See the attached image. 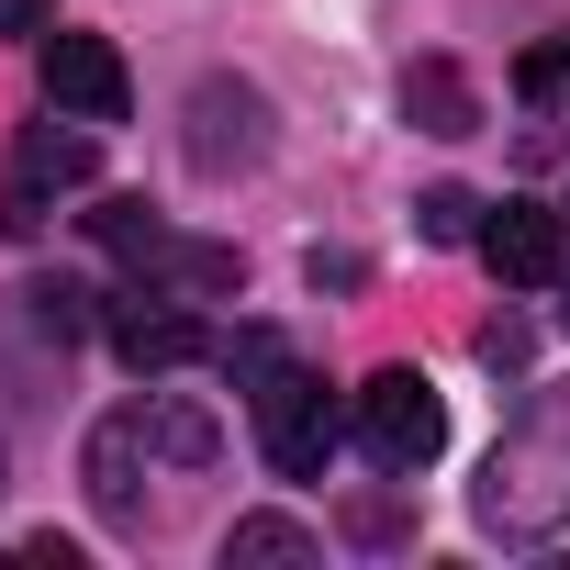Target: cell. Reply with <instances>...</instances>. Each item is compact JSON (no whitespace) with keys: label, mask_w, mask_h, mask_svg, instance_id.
Returning <instances> with one entry per match:
<instances>
[{"label":"cell","mask_w":570,"mask_h":570,"mask_svg":"<svg viewBox=\"0 0 570 570\" xmlns=\"http://www.w3.org/2000/svg\"><path fill=\"white\" fill-rule=\"evenodd\" d=\"M325 279H336V292H358V279H370V257H347V246H314V292H325Z\"/></svg>","instance_id":"e0dca14e"},{"label":"cell","mask_w":570,"mask_h":570,"mask_svg":"<svg viewBox=\"0 0 570 570\" xmlns=\"http://www.w3.org/2000/svg\"><path fill=\"white\" fill-rule=\"evenodd\" d=\"M46 101L79 112V124H124L135 112V79L101 35H46Z\"/></svg>","instance_id":"52a82bcc"},{"label":"cell","mask_w":570,"mask_h":570,"mask_svg":"<svg viewBox=\"0 0 570 570\" xmlns=\"http://www.w3.org/2000/svg\"><path fill=\"white\" fill-rule=\"evenodd\" d=\"M403 112H414L425 135H470V124H481V101H470V79H459L448 57H414V68H403Z\"/></svg>","instance_id":"9c48e42d"},{"label":"cell","mask_w":570,"mask_h":570,"mask_svg":"<svg viewBox=\"0 0 570 570\" xmlns=\"http://www.w3.org/2000/svg\"><path fill=\"white\" fill-rule=\"evenodd\" d=\"M157 448H168L179 470H202V459H213V414H190V403H168V414H157Z\"/></svg>","instance_id":"9a60e30c"},{"label":"cell","mask_w":570,"mask_h":570,"mask_svg":"<svg viewBox=\"0 0 570 570\" xmlns=\"http://www.w3.org/2000/svg\"><path fill=\"white\" fill-rule=\"evenodd\" d=\"M135 448H146V414H112L90 436V503L101 514H135Z\"/></svg>","instance_id":"8fae6325"},{"label":"cell","mask_w":570,"mask_h":570,"mask_svg":"<svg viewBox=\"0 0 570 570\" xmlns=\"http://www.w3.org/2000/svg\"><path fill=\"white\" fill-rule=\"evenodd\" d=\"M481 358L492 370H525V325H481Z\"/></svg>","instance_id":"ac0fdd59"},{"label":"cell","mask_w":570,"mask_h":570,"mask_svg":"<svg viewBox=\"0 0 570 570\" xmlns=\"http://www.w3.org/2000/svg\"><path fill=\"white\" fill-rule=\"evenodd\" d=\"M0 23H12V35H46V0H0Z\"/></svg>","instance_id":"d6986e66"},{"label":"cell","mask_w":570,"mask_h":570,"mask_svg":"<svg viewBox=\"0 0 570 570\" xmlns=\"http://www.w3.org/2000/svg\"><path fill=\"white\" fill-rule=\"evenodd\" d=\"M90 168H101V146H90V124H79V112L23 124V135H12V179H0V224L35 235L57 190H90Z\"/></svg>","instance_id":"3957f363"},{"label":"cell","mask_w":570,"mask_h":570,"mask_svg":"<svg viewBox=\"0 0 570 570\" xmlns=\"http://www.w3.org/2000/svg\"><path fill=\"white\" fill-rule=\"evenodd\" d=\"M246 403H257V436H268V459L292 470V481H314V470L336 459V403H325V381H303L292 358H279Z\"/></svg>","instance_id":"5b68a950"},{"label":"cell","mask_w":570,"mask_h":570,"mask_svg":"<svg viewBox=\"0 0 570 570\" xmlns=\"http://www.w3.org/2000/svg\"><path fill=\"white\" fill-rule=\"evenodd\" d=\"M559 336H570V268H559Z\"/></svg>","instance_id":"ffe728a7"},{"label":"cell","mask_w":570,"mask_h":570,"mask_svg":"<svg viewBox=\"0 0 570 570\" xmlns=\"http://www.w3.org/2000/svg\"><path fill=\"white\" fill-rule=\"evenodd\" d=\"M481 525L492 537H548L559 514H570V403H548V414H525L503 448H492V470H481Z\"/></svg>","instance_id":"6da1fadb"},{"label":"cell","mask_w":570,"mask_h":570,"mask_svg":"<svg viewBox=\"0 0 570 570\" xmlns=\"http://www.w3.org/2000/svg\"><path fill=\"white\" fill-rule=\"evenodd\" d=\"M481 257H492V279H514V292H548V279L570 268V246H559V213H548V202H503V213L481 224Z\"/></svg>","instance_id":"ba28073f"},{"label":"cell","mask_w":570,"mask_h":570,"mask_svg":"<svg viewBox=\"0 0 570 570\" xmlns=\"http://www.w3.org/2000/svg\"><path fill=\"white\" fill-rule=\"evenodd\" d=\"M257 157H268V101L235 90V79H202V90H190V168H202V179H235V168H257Z\"/></svg>","instance_id":"8992f818"},{"label":"cell","mask_w":570,"mask_h":570,"mask_svg":"<svg viewBox=\"0 0 570 570\" xmlns=\"http://www.w3.org/2000/svg\"><path fill=\"white\" fill-rule=\"evenodd\" d=\"M246 559H314V525H292V514H235L224 570H246Z\"/></svg>","instance_id":"7c38bea8"},{"label":"cell","mask_w":570,"mask_h":570,"mask_svg":"<svg viewBox=\"0 0 570 570\" xmlns=\"http://www.w3.org/2000/svg\"><path fill=\"white\" fill-rule=\"evenodd\" d=\"M23 303H35V325H46V336H79V325H90V292H79V279H35Z\"/></svg>","instance_id":"4fadbf2b"},{"label":"cell","mask_w":570,"mask_h":570,"mask_svg":"<svg viewBox=\"0 0 570 570\" xmlns=\"http://www.w3.org/2000/svg\"><path fill=\"white\" fill-rule=\"evenodd\" d=\"M559 79H570V35H559V46H537V57H525V68H514V90H525V101H548V90H559Z\"/></svg>","instance_id":"2e32d148"},{"label":"cell","mask_w":570,"mask_h":570,"mask_svg":"<svg viewBox=\"0 0 570 570\" xmlns=\"http://www.w3.org/2000/svg\"><path fill=\"white\" fill-rule=\"evenodd\" d=\"M470 213H481L470 190H425V202H414V224H425V246H459V235H481Z\"/></svg>","instance_id":"5bb4252c"},{"label":"cell","mask_w":570,"mask_h":570,"mask_svg":"<svg viewBox=\"0 0 570 570\" xmlns=\"http://www.w3.org/2000/svg\"><path fill=\"white\" fill-rule=\"evenodd\" d=\"M559 224H570V213H559Z\"/></svg>","instance_id":"44dd1931"},{"label":"cell","mask_w":570,"mask_h":570,"mask_svg":"<svg viewBox=\"0 0 570 570\" xmlns=\"http://www.w3.org/2000/svg\"><path fill=\"white\" fill-rule=\"evenodd\" d=\"M358 448H370L381 470H425V459L448 448V403H436V381H425V370H381V381L358 392Z\"/></svg>","instance_id":"277c9868"},{"label":"cell","mask_w":570,"mask_h":570,"mask_svg":"<svg viewBox=\"0 0 570 570\" xmlns=\"http://www.w3.org/2000/svg\"><path fill=\"white\" fill-rule=\"evenodd\" d=\"M90 235H101L124 268H157V279H179V292H235V279H246V257H235V246H202V235L157 224L146 202H101V213H90Z\"/></svg>","instance_id":"7a4b0ae2"},{"label":"cell","mask_w":570,"mask_h":570,"mask_svg":"<svg viewBox=\"0 0 570 570\" xmlns=\"http://www.w3.org/2000/svg\"><path fill=\"white\" fill-rule=\"evenodd\" d=\"M112 347H124V370H190V358H213V336L190 314H124Z\"/></svg>","instance_id":"30bf717a"}]
</instances>
